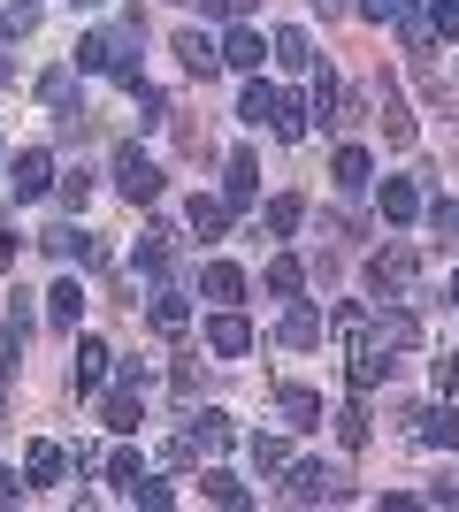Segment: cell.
Instances as JSON below:
<instances>
[{
    "mask_svg": "<svg viewBox=\"0 0 459 512\" xmlns=\"http://www.w3.org/2000/svg\"><path fill=\"white\" fill-rule=\"evenodd\" d=\"M368 176H375V161H368V146H337V192H368Z\"/></svg>",
    "mask_w": 459,
    "mask_h": 512,
    "instance_id": "15",
    "label": "cell"
},
{
    "mask_svg": "<svg viewBox=\"0 0 459 512\" xmlns=\"http://www.w3.org/2000/svg\"><path fill=\"white\" fill-rule=\"evenodd\" d=\"M414 214H421V192L406 176H391V184H383V222H414Z\"/></svg>",
    "mask_w": 459,
    "mask_h": 512,
    "instance_id": "24",
    "label": "cell"
},
{
    "mask_svg": "<svg viewBox=\"0 0 459 512\" xmlns=\"http://www.w3.org/2000/svg\"><path fill=\"white\" fill-rule=\"evenodd\" d=\"M245 459H253V474H276L291 451H284V436H253V444H245Z\"/></svg>",
    "mask_w": 459,
    "mask_h": 512,
    "instance_id": "31",
    "label": "cell"
},
{
    "mask_svg": "<svg viewBox=\"0 0 459 512\" xmlns=\"http://www.w3.org/2000/svg\"><path fill=\"white\" fill-rule=\"evenodd\" d=\"M368 283L383 291V299H398V291H414V253H406V245H383V253L368 260Z\"/></svg>",
    "mask_w": 459,
    "mask_h": 512,
    "instance_id": "4",
    "label": "cell"
},
{
    "mask_svg": "<svg viewBox=\"0 0 459 512\" xmlns=\"http://www.w3.org/2000/svg\"><path fill=\"white\" fill-rule=\"evenodd\" d=\"M108 360H115V352H108V344H100V337H85V344H77V398L108 383Z\"/></svg>",
    "mask_w": 459,
    "mask_h": 512,
    "instance_id": "14",
    "label": "cell"
},
{
    "mask_svg": "<svg viewBox=\"0 0 459 512\" xmlns=\"http://www.w3.org/2000/svg\"><path fill=\"white\" fill-rule=\"evenodd\" d=\"M176 54H184V69H192L199 85H207V77L222 69V46L207 39V31H176Z\"/></svg>",
    "mask_w": 459,
    "mask_h": 512,
    "instance_id": "10",
    "label": "cell"
},
{
    "mask_svg": "<svg viewBox=\"0 0 459 512\" xmlns=\"http://www.w3.org/2000/svg\"><path fill=\"white\" fill-rule=\"evenodd\" d=\"M8 184H16V199H39V192H54V161H46L39 146H31V153H16Z\"/></svg>",
    "mask_w": 459,
    "mask_h": 512,
    "instance_id": "9",
    "label": "cell"
},
{
    "mask_svg": "<svg viewBox=\"0 0 459 512\" xmlns=\"http://www.w3.org/2000/svg\"><path fill=\"white\" fill-rule=\"evenodd\" d=\"M429 222H437L444 237H459V207H444V199H437V207H429Z\"/></svg>",
    "mask_w": 459,
    "mask_h": 512,
    "instance_id": "44",
    "label": "cell"
},
{
    "mask_svg": "<svg viewBox=\"0 0 459 512\" xmlns=\"http://www.w3.org/2000/svg\"><path fill=\"white\" fill-rule=\"evenodd\" d=\"M131 100H138V130L161 123V92H153V85H131Z\"/></svg>",
    "mask_w": 459,
    "mask_h": 512,
    "instance_id": "40",
    "label": "cell"
},
{
    "mask_svg": "<svg viewBox=\"0 0 459 512\" xmlns=\"http://www.w3.org/2000/svg\"><path fill=\"white\" fill-rule=\"evenodd\" d=\"M199 8H207V16H238L245 0H199Z\"/></svg>",
    "mask_w": 459,
    "mask_h": 512,
    "instance_id": "45",
    "label": "cell"
},
{
    "mask_svg": "<svg viewBox=\"0 0 459 512\" xmlns=\"http://www.w3.org/2000/svg\"><path fill=\"white\" fill-rule=\"evenodd\" d=\"M199 490L215 497V505H245V482H238L230 467H207V474H199Z\"/></svg>",
    "mask_w": 459,
    "mask_h": 512,
    "instance_id": "29",
    "label": "cell"
},
{
    "mask_svg": "<svg viewBox=\"0 0 459 512\" xmlns=\"http://www.w3.org/2000/svg\"><path fill=\"white\" fill-rule=\"evenodd\" d=\"M337 436H345V444H352V451H360V444H368V413L352 406V413H345V421H337Z\"/></svg>",
    "mask_w": 459,
    "mask_h": 512,
    "instance_id": "42",
    "label": "cell"
},
{
    "mask_svg": "<svg viewBox=\"0 0 459 512\" xmlns=\"http://www.w3.org/2000/svg\"><path fill=\"white\" fill-rule=\"evenodd\" d=\"M299 222H306V199H299V192H276V199L261 207V230H268V237H291Z\"/></svg>",
    "mask_w": 459,
    "mask_h": 512,
    "instance_id": "13",
    "label": "cell"
},
{
    "mask_svg": "<svg viewBox=\"0 0 459 512\" xmlns=\"http://www.w3.org/2000/svg\"><path fill=\"white\" fill-rule=\"evenodd\" d=\"M77 314H85V283L62 276L54 291H46V321H54V329H77Z\"/></svg>",
    "mask_w": 459,
    "mask_h": 512,
    "instance_id": "11",
    "label": "cell"
},
{
    "mask_svg": "<svg viewBox=\"0 0 459 512\" xmlns=\"http://www.w3.org/2000/svg\"><path fill=\"white\" fill-rule=\"evenodd\" d=\"M306 115H314V100H291V92H284V107H276V138H284V146L306 138Z\"/></svg>",
    "mask_w": 459,
    "mask_h": 512,
    "instance_id": "27",
    "label": "cell"
},
{
    "mask_svg": "<svg viewBox=\"0 0 459 512\" xmlns=\"http://www.w3.org/2000/svg\"><path fill=\"white\" fill-rule=\"evenodd\" d=\"M414 444L421 451H459V413L452 406H421L414 413Z\"/></svg>",
    "mask_w": 459,
    "mask_h": 512,
    "instance_id": "6",
    "label": "cell"
},
{
    "mask_svg": "<svg viewBox=\"0 0 459 512\" xmlns=\"http://www.w3.org/2000/svg\"><path fill=\"white\" fill-rule=\"evenodd\" d=\"M337 107H345V92H337V77H329V69H314V115H322V123H345Z\"/></svg>",
    "mask_w": 459,
    "mask_h": 512,
    "instance_id": "30",
    "label": "cell"
},
{
    "mask_svg": "<svg viewBox=\"0 0 459 512\" xmlns=\"http://www.w3.org/2000/svg\"><path fill=\"white\" fill-rule=\"evenodd\" d=\"M23 337H31V306H23V291H16V306H8V352H23Z\"/></svg>",
    "mask_w": 459,
    "mask_h": 512,
    "instance_id": "39",
    "label": "cell"
},
{
    "mask_svg": "<svg viewBox=\"0 0 459 512\" xmlns=\"http://www.w3.org/2000/svg\"><path fill=\"white\" fill-rule=\"evenodd\" d=\"M268 291H276V299H299V283H306V268H299V260H291V253H276V260H268Z\"/></svg>",
    "mask_w": 459,
    "mask_h": 512,
    "instance_id": "25",
    "label": "cell"
},
{
    "mask_svg": "<svg viewBox=\"0 0 459 512\" xmlns=\"http://www.w3.org/2000/svg\"><path fill=\"white\" fill-rule=\"evenodd\" d=\"M108 474H115V490H131V482H138L146 467H138V451L123 444V451H108Z\"/></svg>",
    "mask_w": 459,
    "mask_h": 512,
    "instance_id": "38",
    "label": "cell"
},
{
    "mask_svg": "<svg viewBox=\"0 0 459 512\" xmlns=\"http://www.w3.org/2000/svg\"><path fill=\"white\" fill-rule=\"evenodd\" d=\"M123 497H131V505H146V512H169V505H176V490H169V482H146V474H138V482H131Z\"/></svg>",
    "mask_w": 459,
    "mask_h": 512,
    "instance_id": "33",
    "label": "cell"
},
{
    "mask_svg": "<svg viewBox=\"0 0 459 512\" xmlns=\"http://www.w3.org/2000/svg\"><path fill=\"white\" fill-rule=\"evenodd\" d=\"M429 39H459V0H429Z\"/></svg>",
    "mask_w": 459,
    "mask_h": 512,
    "instance_id": "37",
    "label": "cell"
},
{
    "mask_svg": "<svg viewBox=\"0 0 459 512\" xmlns=\"http://www.w3.org/2000/svg\"><path fill=\"white\" fill-rule=\"evenodd\" d=\"M23 490V482H16V474H8V467H0V505H8V497H16Z\"/></svg>",
    "mask_w": 459,
    "mask_h": 512,
    "instance_id": "46",
    "label": "cell"
},
{
    "mask_svg": "<svg viewBox=\"0 0 459 512\" xmlns=\"http://www.w3.org/2000/svg\"><path fill=\"white\" fill-rule=\"evenodd\" d=\"M276 107H284V92H276V85H245L238 115H245L253 130H276Z\"/></svg>",
    "mask_w": 459,
    "mask_h": 512,
    "instance_id": "18",
    "label": "cell"
},
{
    "mask_svg": "<svg viewBox=\"0 0 459 512\" xmlns=\"http://www.w3.org/2000/svg\"><path fill=\"white\" fill-rule=\"evenodd\" d=\"M62 199H69V207H85V199H92V176L69 169V176H62Z\"/></svg>",
    "mask_w": 459,
    "mask_h": 512,
    "instance_id": "43",
    "label": "cell"
},
{
    "mask_svg": "<svg viewBox=\"0 0 459 512\" xmlns=\"http://www.w3.org/2000/svg\"><path fill=\"white\" fill-rule=\"evenodd\" d=\"M184 321H192V306L176 299V291H161V299H153V329H161V337H184Z\"/></svg>",
    "mask_w": 459,
    "mask_h": 512,
    "instance_id": "28",
    "label": "cell"
},
{
    "mask_svg": "<svg viewBox=\"0 0 459 512\" xmlns=\"http://www.w3.org/2000/svg\"><path fill=\"white\" fill-rule=\"evenodd\" d=\"M230 207H253V153L230 161Z\"/></svg>",
    "mask_w": 459,
    "mask_h": 512,
    "instance_id": "36",
    "label": "cell"
},
{
    "mask_svg": "<svg viewBox=\"0 0 459 512\" xmlns=\"http://www.w3.org/2000/svg\"><path fill=\"white\" fill-rule=\"evenodd\" d=\"M268 54H276V62H284V69H314V39H306L299 23H284V31L268 39Z\"/></svg>",
    "mask_w": 459,
    "mask_h": 512,
    "instance_id": "17",
    "label": "cell"
},
{
    "mask_svg": "<svg viewBox=\"0 0 459 512\" xmlns=\"http://www.w3.org/2000/svg\"><path fill=\"white\" fill-rule=\"evenodd\" d=\"M31 31H39V8H31V0H16V8L0 16V39H31Z\"/></svg>",
    "mask_w": 459,
    "mask_h": 512,
    "instance_id": "35",
    "label": "cell"
},
{
    "mask_svg": "<svg viewBox=\"0 0 459 512\" xmlns=\"http://www.w3.org/2000/svg\"><path fill=\"white\" fill-rule=\"evenodd\" d=\"M207 352L245 360V352H253V321H245V314H215V321H207Z\"/></svg>",
    "mask_w": 459,
    "mask_h": 512,
    "instance_id": "8",
    "label": "cell"
},
{
    "mask_svg": "<svg viewBox=\"0 0 459 512\" xmlns=\"http://www.w3.org/2000/svg\"><path fill=\"white\" fill-rule=\"evenodd\" d=\"M452 367H459V360H452Z\"/></svg>",
    "mask_w": 459,
    "mask_h": 512,
    "instance_id": "49",
    "label": "cell"
},
{
    "mask_svg": "<svg viewBox=\"0 0 459 512\" xmlns=\"http://www.w3.org/2000/svg\"><path fill=\"white\" fill-rule=\"evenodd\" d=\"M169 260H176V230H146L138 237V276H169Z\"/></svg>",
    "mask_w": 459,
    "mask_h": 512,
    "instance_id": "16",
    "label": "cell"
},
{
    "mask_svg": "<svg viewBox=\"0 0 459 512\" xmlns=\"http://www.w3.org/2000/svg\"><path fill=\"white\" fill-rule=\"evenodd\" d=\"M261 54H268L261 31H245V23L230 31V39H222V69H261Z\"/></svg>",
    "mask_w": 459,
    "mask_h": 512,
    "instance_id": "19",
    "label": "cell"
},
{
    "mask_svg": "<svg viewBox=\"0 0 459 512\" xmlns=\"http://www.w3.org/2000/svg\"><path fill=\"white\" fill-rule=\"evenodd\" d=\"M360 16H368V23H398V16H406V0H360Z\"/></svg>",
    "mask_w": 459,
    "mask_h": 512,
    "instance_id": "41",
    "label": "cell"
},
{
    "mask_svg": "<svg viewBox=\"0 0 459 512\" xmlns=\"http://www.w3.org/2000/svg\"><path fill=\"white\" fill-rule=\"evenodd\" d=\"M276 406H284V421H291V428H322V398H314V390L284 383V398H276Z\"/></svg>",
    "mask_w": 459,
    "mask_h": 512,
    "instance_id": "22",
    "label": "cell"
},
{
    "mask_svg": "<svg viewBox=\"0 0 459 512\" xmlns=\"http://www.w3.org/2000/svg\"><path fill=\"white\" fill-rule=\"evenodd\" d=\"M39 100L69 115V107H77V69H46V77H39Z\"/></svg>",
    "mask_w": 459,
    "mask_h": 512,
    "instance_id": "26",
    "label": "cell"
},
{
    "mask_svg": "<svg viewBox=\"0 0 459 512\" xmlns=\"http://www.w3.org/2000/svg\"><path fill=\"white\" fill-rule=\"evenodd\" d=\"M368 344H375V352H414V344H421V321L406 314V306H383L375 329H368Z\"/></svg>",
    "mask_w": 459,
    "mask_h": 512,
    "instance_id": "5",
    "label": "cell"
},
{
    "mask_svg": "<svg viewBox=\"0 0 459 512\" xmlns=\"http://www.w3.org/2000/svg\"><path fill=\"white\" fill-rule=\"evenodd\" d=\"M138 46H146V31L131 23H115V31H92V39H77V69H92V77H123V85H138Z\"/></svg>",
    "mask_w": 459,
    "mask_h": 512,
    "instance_id": "1",
    "label": "cell"
},
{
    "mask_svg": "<svg viewBox=\"0 0 459 512\" xmlns=\"http://www.w3.org/2000/svg\"><path fill=\"white\" fill-rule=\"evenodd\" d=\"M383 138H391L398 153L414 146V115H406V100H398V85H383Z\"/></svg>",
    "mask_w": 459,
    "mask_h": 512,
    "instance_id": "20",
    "label": "cell"
},
{
    "mask_svg": "<svg viewBox=\"0 0 459 512\" xmlns=\"http://www.w3.org/2000/svg\"><path fill=\"white\" fill-rule=\"evenodd\" d=\"M314 8H322V16H329V8H345V0H314Z\"/></svg>",
    "mask_w": 459,
    "mask_h": 512,
    "instance_id": "47",
    "label": "cell"
},
{
    "mask_svg": "<svg viewBox=\"0 0 459 512\" xmlns=\"http://www.w3.org/2000/svg\"><path fill=\"white\" fill-rule=\"evenodd\" d=\"M222 222H230V199H192V230L199 237H222Z\"/></svg>",
    "mask_w": 459,
    "mask_h": 512,
    "instance_id": "32",
    "label": "cell"
},
{
    "mask_svg": "<svg viewBox=\"0 0 459 512\" xmlns=\"http://www.w3.org/2000/svg\"><path fill=\"white\" fill-rule=\"evenodd\" d=\"M108 428H138V383L123 375V390L108 398Z\"/></svg>",
    "mask_w": 459,
    "mask_h": 512,
    "instance_id": "34",
    "label": "cell"
},
{
    "mask_svg": "<svg viewBox=\"0 0 459 512\" xmlns=\"http://www.w3.org/2000/svg\"><path fill=\"white\" fill-rule=\"evenodd\" d=\"M115 184H123V199H138V207L161 199V169H153L138 146H115Z\"/></svg>",
    "mask_w": 459,
    "mask_h": 512,
    "instance_id": "3",
    "label": "cell"
},
{
    "mask_svg": "<svg viewBox=\"0 0 459 512\" xmlns=\"http://www.w3.org/2000/svg\"><path fill=\"white\" fill-rule=\"evenodd\" d=\"M314 497H345V474H337V467H322V459L291 467V505H314Z\"/></svg>",
    "mask_w": 459,
    "mask_h": 512,
    "instance_id": "7",
    "label": "cell"
},
{
    "mask_svg": "<svg viewBox=\"0 0 459 512\" xmlns=\"http://www.w3.org/2000/svg\"><path fill=\"white\" fill-rule=\"evenodd\" d=\"M199 451H230V413H199V421H192V436H176V444L161 451V459H169V467H192Z\"/></svg>",
    "mask_w": 459,
    "mask_h": 512,
    "instance_id": "2",
    "label": "cell"
},
{
    "mask_svg": "<svg viewBox=\"0 0 459 512\" xmlns=\"http://www.w3.org/2000/svg\"><path fill=\"white\" fill-rule=\"evenodd\" d=\"M322 329H329V321L314 314V306H291V314H284V329H276V337H284L291 352H314V344H322Z\"/></svg>",
    "mask_w": 459,
    "mask_h": 512,
    "instance_id": "12",
    "label": "cell"
},
{
    "mask_svg": "<svg viewBox=\"0 0 459 512\" xmlns=\"http://www.w3.org/2000/svg\"><path fill=\"white\" fill-rule=\"evenodd\" d=\"M199 291H207V299H245V268H230V260H207Z\"/></svg>",
    "mask_w": 459,
    "mask_h": 512,
    "instance_id": "23",
    "label": "cell"
},
{
    "mask_svg": "<svg viewBox=\"0 0 459 512\" xmlns=\"http://www.w3.org/2000/svg\"><path fill=\"white\" fill-rule=\"evenodd\" d=\"M23 474H31V482H62V474H69V451L62 444H31V451H23Z\"/></svg>",
    "mask_w": 459,
    "mask_h": 512,
    "instance_id": "21",
    "label": "cell"
},
{
    "mask_svg": "<svg viewBox=\"0 0 459 512\" xmlns=\"http://www.w3.org/2000/svg\"><path fill=\"white\" fill-rule=\"evenodd\" d=\"M452 306H459V276H452Z\"/></svg>",
    "mask_w": 459,
    "mask_h": 512,
    "instance_id": "48",
    "label": "cell"
}]
</instances>
